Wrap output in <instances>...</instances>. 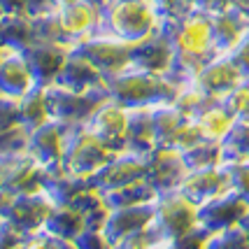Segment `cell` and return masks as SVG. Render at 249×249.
<instances>
[{"label":"cell","instance_id":"obj_32","mask_svg":"<svg viewBox=\"0 0 249 249\" xmlns=\"http://www.w3.org/2000/svg\"><path fill=\"white\" fill-rule=\"evenodd\" d=\"M33 31H35V40L37 42H56V44H68V35H65L63 26H61V17L58 10L44 12L40 17H33Z\"/></svg>","mask_w":249,"mask_h":249},{"label":"cell","instance_id":"obj_11","mask_svg":"<svg viewBox=\"0 0 249 249\" xmlns=\"http://www.w3.org/2000/svg\"><path fill=\"white\" fill-rule=\"evenodd\" d=\"M249 205L240 198L235 191H224L221 196L198 205V224L205 228L207 233H217L226 228L235 226L240 219L247 214Z\"/></svg>","mask_w":249,"mask_h":249},{"label":"cell","instance_id":"obj_16","mask_svg":"<svg viewBox=\"0 0 249 249\" xmlns=\"http://www.w3.org/2000/svg\"><path fill=\"white\" fill-rule=\"evenodd\" d=\"M68 52H70L68 44L56 42H33L28 49H23V56L35 77V84H40V87L54 84L65 58H68Z\"/></svg>","mask_w":249,"mask_h":249},{"label":"cell","instance_id":"obj_52","mask_svg":"<svg viewBox=\"0 0 249 249\" xmlns=\"http://www.w3.org/2000/svg\"><path fill=\"white\" fill-rule=\"evenodd\" d=\"M142 249H163V245H147V247H142Z\"/></svg>","mask_w":249,"mask_h":249},{"label":"cell","instance_id":"obj_29","mask_svg":"<svg viewBox=\"0 0 249 249\" xmlns=\"http://www.w3.org/2000/svg\"><path fill=\"white\" fill-rule=\"evenodd\" d=\"M156 196H159V191L149 184L147 177H142V179H135V182H130V184H126V186H119V189H114V191L103 194V198H105V203L109 205V210H114V207L149 203V200H156Z\"/></svg>","mask_w":249,"mask_h":249},{"label":"cell","instance_id":"obj_55","mask_svg":"<svg viewBox=\"0 0 249 249\" xmlns=\"http://www.w3.org/2000/svg\"><path fill=\"white\" fill-rule=\"evenodd\" d=\"M200 249H203V247H200Z\"/></svg>","mask_w":249,"mask_h":249},{"label":"cell","instance_id":"obj_45","mask_svg":"<svg viewBox=\"0 0 249 249\" xmlns=\"http://www.w3.org/2000/svg\"><path fill=\"white\" fill-rule=\"evenodd\" d=\"M0 10L2 14H17V12H26L23 0H0Z\"/></svg>","mask_w":249,"mask_h":249},{"label":"cell","instance_id":"obj_40","mask_svg":"<svg viewBox=\"0 0 249 249\" xmlns=\"http://www.w3.org/2000/svg\"><path fill=\"white\" fill-rule=\"evenodd\" d=\"M154 7H156V14L159 19H170V17H179L189 12L191 7L186 5V0H149Z\"/></svg>","mask_w":249,"mask_h":249},{"label":"cell","instance_id":"obj_30","mask_svg":"<svg viewBox=\"0 0 249 249\" xmlns=\"http://www.w3.org/2000/svg\"><path fill=\"white\" fill-rule=\"evenodd\" d=\"M249 159V119H233L228 135L221 140V163Z\"/></svg>","mask_w":249,"mask_h":249},{"label":"cell","instance_id":"obj_20","mask_svg":"<svg viewBox=\"0 0 249 249\" xmlns=\"http://www.w3.org/2000/svg\"><path fill=\"white\" fill-rule=\"evenodd\" d=\"M54 84L70 89V91H89V89L103 87L105 84V77H103V72L89 61L87 56H82L79 52L70 49Z\"/></svg>","mask_w":249,"mask_h":249},{"label":"cell","instance_id":"obj_41","mask_svg":"<svg viewBox=\"0 0 249 249\" xmlns=\"http://www.w3.org/2000/svg\"><path fill=\"white\" fill-rule=\"evenodd\" d=\"M23 240H26V233L17 231L7 221L0 219V249H21Z\"/></svg>","mask_w":249,"mask_h":249},{"label":"cell","instance_id":"obj_2","mask_svg":"<svg viewBox=\"0 0 249 249\" xmlns=\"http://www.w3.org/2000/svg\"><path fill=\"white\" fill-rule=\"evenodd\" d=\"M159 28V14L149 0H105L100 5L96 33L112 35L128 44L140 42Z\"/></svg>","mask_w":249,"mask_h":249},{"label":"cell","instance_id":"obj_54","mask_svg":"<svg viewBox=\"0 0 249 249\" xmlns=\"http://www.w3.org/2000/svg\"><path fill=\"white\" fill-rule=\"evenodd\" d=\"M0 17H2V10H0Z\"/></svg>","mask_w":249,"mask_h":249},{"label":"cell","instance_id":"obj_25","mask_svg":"<svg viewBox=\"0 0 249 249\" xmlns=\"http://www.w3.org/2000/svg\"><path fill=\"white\" fill-rule=\"evenodd\" d=\"M186 117L175 107L173 103H161L152 107V126L156 147H173L179 128L186 124Z\"/></svg>","mask_w":249,"mask_h":249},{"label":"cell","instance_id":"obj_44","mask_svg":"<svg viewBox=\"0 0 249 249\" xmlns=\"http://www.w3.org/2000/svg\"><path fill=\"white\" fill-rule=\"evenodd\" d=\"M23 7H26V14H28V17H40L44 12L56 10L54 0H23Z\"/></svg>","mask_w":249,"mask_h":249},{"label":"cell","instance_id":"obj_35","mask_svg":"<svg viewBox=\"0 0 249 249\" xmlns=\"http://www.w3.org/2000/svg\"><path fill=\"white\" fill-rule=\"evenodd\" d=\"M219 103L233 119H249V82H242L240 87L228 91L224 98H219Z\"/></svg>","mask_w":249,"mask_h":249},{"label":"cell","instance_id":"obj_1","mask_svg":"<svg viewBox=\"0 0 249 249\" xmlns=\"http://www.w3.org/2000/svg\"><path fill=\"white\" fill-rule=\"evenodd\" d=\"M109 98L117 100L126 109L135 107H154L161 103H173L179 84H175L168 75L144 72L138 68H126L119 75L105 79Z\"/></svg>","mask_w":249,"mask_h":249},{"label":"cell","instance_id":"obj_8","mask_svg":"<svg viewBox=\"0 0 249 249\" xmlns=\"http://www.w3.org/2000/svg\"><path fill=\"white\" fill-rule=\"evenodd\" d=\"M147 175V161L144 154L138 152H117L103 163L93 175H89V186L98 189L100 194L114 191L119 186H126L135 179H142Z\"/></svg>","mask_w":249,"mask_h":249},{"label":"cell","instance_id":"obj_50","mask_svg":"<svg viewBox=\"0 0 249 249\" xmlns=\"http://www.w3.org/2000/svg\"><path fill=\"white\" fill-rule=\"evenodd\" d=\"M10 52H12V49H5V47H0V63H2V58L10 54Z\"/></svg>","mask_w":249,"mask_h":249},{"label":"cell","instance_id":"obj_14","mask_svg":"<svg viewBox=\"0 0 249 249\" xmlns=\"http://www.w3.org/2000/svg\"><path fill=\"white\" fill-rule=\"evenodd\" d=\"M154 205H156V200L109 210L107 224H105L103 231H105V235L112 240V245H119V242L133 238V235L144 233L154 217Z\"/></svg>","mask_w":249,"mask_h":249},{"label":"cell","instance_id":"obj_22","mask_svg":"<svg viewBox=\"0 0 249 249\" xmlns=\"http://www.w3.org/2000/svg\"><path fill=\"white\" fill-rule=\"evenodd\" d=\"M33 87H35V77L23 52H10L0 63V93L21 98Z\"/></svg>","mask_w":249,"mask_h":249},{"label":"cell","instance_id":"obj_33","mask_svg":"<svg viewBox=\"0 0 249 249\" xmlns=\"http://www.w3.org/2000/svg\"><path fill=\"white\" fill-rule=\"evenodd\" d=\"M203 249H249V235L235 224L226 231L210 233Z\"/></svg>","mask_w":249,"mask_h":249},{"label":"cell","instance_id":"obj_21","mask_svg":"<svg viewBox=\"0 0 249 249\" xmlns=\"http://www.w3.org/2000/svg\"><path fill=\"white\" fill-rule=\"evenodd\" d=\"M87 186H89L87 177L65 170L61 163L52 165V168H44L42 189L47 191V196L54 200L56 205H70L75 200V196L82 194Z\"/></svg>","mask_w":249,"mask_h":249},{"label":"cell","instance_id":"obj_47","mask_svg":"<svg viewBox=\"0 0 249 249\" xmlns=\"http://www.w3.org/2000/svg\"><path fill=\"white\" fill-rule=\"evenodd\" d=\"M238 226L242 228V231H245V233L249 235V210H247V214H245V217H242V219L238 221Z\"/></svg>","mask_w":249,"mask_h":249},{"label":"cell","instance_id":"obj_9","mask_svg":"<svg viewBox=\"0 0 249 249\" xmlns=\"http://www.w3.org/2000/svg\"><path fill=\"white\" fill-rule=\"evenodd\" d=\"M98 140L107 147L109 152H124L126 149V130H128V109L119 105L117 100H105L93 114L84 121Z\"/></svg>","mask_w":249,"mask_h":249},{"label":"cell","instance_id":"obj_42","mask_svg":"<svg viewBox=\"0 0 249 249\" xmlns=\"http://www.w3.org/2000/svg\"><path fill=\"white\" fill-rule=\"evenodd\" d=\"M21 249H54V245H52V235L44 233L42 228L35 231V233H28L26 240H23Z\"/></svg>","mask_w":249,"mask_h":249},{"label":"cell","instance_id":"obj_12","mask_svg":"<svg viewBox=\"0 0 249 249\" xmlns=\"http://www.w3.org/2000/svg\"><path fill=\"white\" fill-rule=\"evenodd\" d=\"M212 44L217 54H228L249 31V10L231 2L228 7L210 14Z\"/></svg>","mask_w":249,"mask_h":249},{"label":"cell","instance_id":"obj_48","mask_svg":"<svg viewBox=\"0 0 249 249\" xmlns=\"http://www.w3.org/2000/svg\"><path fill=\"white\" fill-rule=\"evenodd\" d=\"M72 2H77V0H54L56 7H65V5H72Z\"/></svg>","mask_w":249,"mask_h":249},{"label":"cell","instance_id":"obj_49","mask_svg":"<svg viewBox=\"0 0 249 249\" xmlns=\"http://www.w3.org/2000/svg\"><path fill=\"white\" fill-rule=\"evenodd\" d=\"M235 5H240V7H245V10H249V0H233Z\"/></svg>","mask_w":249,"mask_h":249},{"label":"cell","instance_id":"obj_46","mask_svg":"<svg viewBox=\"0 0 249 249\" xmlns=\"http://www.w3.org/2000/svg\"><path fill=\"white\" fill-rule=\"evenodd\" d=\"M54 249H79L75 240H65V238H52Z\"/></svg>","mask_w":249,"mask_h":249},{"label":"cell","instance_id":"obj_17","mask_svg":"<svg viewBox=\"0 0 249 249\" xmlns=\"http://www.w3.org/2000/svg\"><path fill=\"white\" fill-rule=\"evenodd\" d=\"M177 189H179L191 203L203 205L207 200L221 196L224 191H228L231 186H228L226 170H224V165L219 163L214 168H205V170H189Z\"/></svg>","mask_w":249,"mask_h":249},{"label":"cell","instance_id":"obj_31","mask_svg":"<svg viewBox=\"0 0 249 249\" xmlns=\"http://www.w3.org/2000/svg\"><path fill=\"white\" fill-rule=\"evenodd\" d=\"M186 170H205V168H214L221 163V142L214 140H200L194 144L191 149L182 152Z\"/></svg>","mask_w":249,"mask_h":249},{"label":"cell","instance_id":"obj_19","mask_svg":"<svg viewBox=\"0 0 249 249\" xmlns=\"http://www.w3.org/2000/svg\"><path fill=\"white\" fill-rule=\"evenodd\" d=\"M26 152L31 154L42 168H52L61 163L63 156V124L49 119L42 126L28 133V147Z\"/></svg>","mask_w":249,"mask_h":249},{"label":"cell","instance_id":"obj_26","mask_svg":"<svg viewBox=\"0 0 249 249\" xmlns=\"http://www.w3.org/2000/svg\"><path fill=\"white\" fill-rule=\"evenodd\" d=\"M84 228H87L84 226V217L72 205H54V210L49 212V217L44 221L42 231L49 233L52 238L75 240Z\"/></svg>","mask_w":249,"mask_h":249},{"label":"cell","instance_id":"obj_18","mask_svg":"<svg viewBox=\"0 0 249 249\" xmlns=\"http://www.w3.org/2000/svg\"><path fill=\"white\" fill-rule=\"evenodd\" d=\"M56 10H58L61 26H63L65 35H68L70 47L96 33L98 21H100V2H96V0H77L72 5L56 7Z\"/></svg>","mask_w":249,"mask_h":249},{"label":"cell","instance_id":"obj_53","mask_svg":"<svg viewBox=\"0 0 249 249\" xmlns=\"http://www.w3.org/2000/svg\"><path fill=\"white\" fill-rule=\"evenodd\" d=\"M96 2H100V5H103V2H105V0H96Z\"/></svg>","mask_w":249,"mask_h":249},{"label":"cell","instance_id":"obj_36","mask_svg":"<svg viewBox=\"0 0 249 249\" xmlns=\"http://www.w3.org/2000/svg\"><path fill=\"white\" fill-rule=\"evenodd\" d=\"M26 147H28V130L21 124L14 128L0 130V159L26 152Z\"/></svg>","mask_w":249,"mask_h":249},{"label":"cell","instance_id":"obj_28","mask_svg":"<svg viewBox=\"0 0 249 249\" xmlns=\"http://www.w3.org/2000/svg\"><path fill=\"white\" fill-rule=\"evenodd\" d=\"M44 121H49V105H47V87H35L19 98V124L23 128L35 130L37 126H42Z\"/></svg>","mask_w":249,"mask_h":249},{"label":"cell","instance_id":"obj_5","mask_svg":"<svg viewBox=\"0 0 249 249\" xmlns=\"http://www.w3.org/2000/svg\"><path fill=\"white\" fill-rule=\"evenodd\" d=\"M109 100L107 84L89 91H70L58 84L47 87V105H49V119L61 124H84L93 114V109Z\"/></svg>","mask_w":249,"mask_h":249},{"label":"cell","instance_id":"obj_3","mask_svg":"<svg viewBox=\"0 0 249 249\" xmlns=\"http://www.w3.org/2000/svg\"><path fill=\"white\" fill-rule=\"evenodd\" d=\"M198 226V205L191 203L179 189L156 196L154 217L147 226V238L152 245H165L186 235Z\"/></svg>","mask_w":249,"mask_h":249},{"label":"cell","instance_id":"obj_13","mask_svg":"<svg viewBox=\"0 0 249 249\" xmlns=\"http://www.w3.org/2000/svg\"><path fill=\"white\" fill-rule=\"evenodd\" d=\"M242 82H249V79H245V75L238 70V65L233 63L226 54L214 56L210 63L203 65V70L194 79V84L205 96L217 98V100L224 98L228 91H233L235 87H240Z\"/></svg>","mask_w":249,"mask_h":249},{"label":"cell","instance_id":"obj_34","mask_svg":"<svg viewBox=\"0 0 249 249\" xmlns=\"http://www.w3.org/2000/svg\"><path fill=\"white\" fill-rule=\"evenodd\" d=\"M221 165H224V170H226L231 191H235V194L249 205V159L221 163Z\"/></svg>","mask_w":249,"mask_h":249},{"label":"cell","instance_id":"obj_51","mask_svg":"<svg viewBox=\"0 0 249 249\" xmlns=\"http://www.w3.org/2000/svg\"><path fill=\"white\" fill-rule=\"evenodd\" d=\"M112 249H133V247H128V245H124V242H119V245H114Z\"/></svg>","mask_w":249,"mask_h":249},{"label":"cell","instance_id":"obj_6","mask_svg":"<svg viewBox=\"0 0 249 249\" xmlns=\"http://www.w3.org/2000/svg\"><path fill=\"white\" fill-rule=\"evenodd\" d=\"M54 205L56 203L47 196L44 189L33 191V194L10 196L0 207V219L28 235V233H35L44 226V221L49 217V212L54 210Z\"/></svg>","mask_w":249,"mask_h":249},{"label":"cell","instance_id":"obj_24","mask_svg":"<svg viewBox=\"0 0 249 249\" xmlns=\"http://www.w3.org/2000/svg\"><path fill=\"white\" fill-rule=\"evenodd\" d=\"M156 147L152 126V107L128 109V130H126V149L147 154Z\"/></svg>","mask_w":249,"mask_h":249},{"label":"cell","instance_id":"obj_4","mask_svg":"<svg viewBox=\"0 0 249 249\" xmlns=\"http://www.w3.org/2000/svg\"><path fill=\"white\" fill-rule=\"evenodd\" d=\"M112 154L114 152H109L84 124H63V156H61V165L65 170L82 175V177L89 179V175L96 173Z\"/></svg>","mask_w":249,"mask_h":249},{"label":"cell","instance_id":"obj_7","mask_svg":"<svg viewBox=\"0 0 249 249\" xmlns=\"http://www.w3.org/2000/svg\"><path fill=\"white\" fill-rule=\"evenodd\" d=\"M70 49L87 56L89 61L103 72L105 79L112 75H119L121 70L130 68V44L124 42V40H117L112 35L93 33V35L75 42Z\"/></svg>","mask_w":249,"mask_h":249},{"label":"cell","instance_id":"obj_37","mask_svg":"<svg viewBox=\"0 0 249 249\" xmlns=\"http://www.w3.org/2000/svg\"><path fill=\"white\" fill-rule=\"evenodd\" d=\"M19 126V98L0 93V130Z\"/></svg>","mask_w":249,"mask_h":249},{"label":"cell","instance_id":"obj_39","mask_svg":"<svg viewBox=\"0 0 249 249\" xmlns=\"http://www.w3.org/2000/svg\"><path fill=\"white\" fill-rule=\"evenodd\" d=\"M226 56L238 65V70L245 75V79H249V31L245 33V37H242Z\"/></svg>","mask_w":249,"mask_h":249},{"label":"cell","instance_id":"obj_10","mask_svg":"<svg viewBox=\"0 0 249 249\" xmlns=\"http://www.w3.org/2000/svg\"><path fill=\"white\" fill-rule=\"evenodd\" d=\"M147 161V179L149 184L163 194V191H173L179 186V182L184 179V175L189 173L182 159V152H177L173 147H154L152 152L144 154Z\"/></svg>","mask_w":249,"mask_h":249},{"label":"cell","instance_id":"obj_27","mask_svg":"<svg viewBox=\"0 0 249 249\" xmlns=\"http://www.w3.org/2000/svg\"><path fill=\"white\" fill-rule=\"evenodd\" d=\"M194 121L198 124L203 138H205V140H214V142L224 140L228 135V130H231V126H233V117L224 109V105H221L219 100L207 103L205 107L194 117Z\"/></svg>","mask_w":249,"mask_h":249},{"label":"cell","instance_id":"obj_38","mask_svg":"<svg viewBox=\"0 0 249 249\" xmlns=\"http://www.w3.org/2000/svg\"><path fill=\"white\" fill-rule=\"evenodd\" d=\"M79 249H112V240L105 235V231H93V228H84L75 238Z\"/></svg>","mask_w":249,"mask_h":249},{"label":"cell","instance_id":"obj_15","mask_svg":"<svg viewBox=\"0 0 249 249\" xmlns=\"http://www.w3.org/2000/svg\"><path fill=\"white\" fill-rule=\"evenodd\" d=\"M170 63H173V47L159 28L152 35L142 37L140 42L130 44V68L165 75L170 70Z\"/></svg>","mask_w":249,"mask_h":249},{"label":"cell","instance_id":"obj_23","mask_svg":"<svg viewBox=\"0 0 249 249\" xmlns=\"http://www.w3.org/2000/svg\"><path fill=\"white\" fill-rule=\"evenodd\" d=\"M33 42H37L33 31V17H28L26 12L0 17V47L12 52H23Z\"/></svg>","mask_w":249,"mask_h":249},{"label":"cell","instance_id":"obj_43","mask_svg":"<svg viewBox=\"0 0 249 249\" xmlns=\"http://www.w3.org/2000/svg\"><path fill=\"white\" fill-rule=\"evenodd\" d=\"M233 0H186V5L191 10H198V12H205V14H212V12H219L228 7Z\"/></svg>","mask_w":249,"mask_h":249}]
</instances>
